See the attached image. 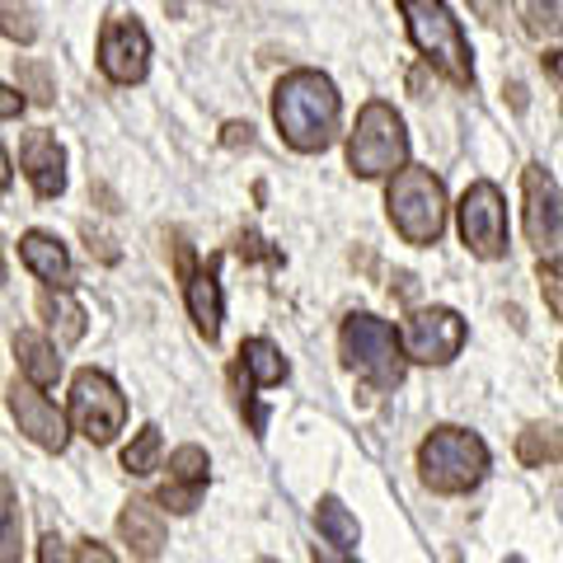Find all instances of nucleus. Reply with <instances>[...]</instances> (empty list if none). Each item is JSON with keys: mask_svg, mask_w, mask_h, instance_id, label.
<instances>
[{"mask_svg": "<svg viewBox=\"0 0 563 563\" xmlns=\"http://www.w3.org/2000/svg\"><path fill=\"white\" fill-rule=\"evenodd\" d=\"M273 122L282 141L301 155H320L333 146L343 122V99L333 90V80L314 66H296L277 80L273 90Z\"/></svg>", "mask_w": 563, "mask_h": 563, "instance_id": "f257e3e1", "label": "nucleus"}, {"mask_svg": "<svg viewBox=\"0 0 563 563\" xmlns=\"http://www.w3.org/2000/svg\"><path fill=\"white\" fill-rule=\"evenodd\" d=\"M418 479L422 488L442 493V498H461L488 479V446L479 432L442 422L418 442Z\"/></svg>", "mask_w": 563, "mask_h": 563, "instance_id": "f03ea898", "label": "nucleus"}, {"mask_svg": "<svg viewBox=\"0 0 563 563\" xmlns=\"http://www.w3.org/2000/svg\"><path fill=\"white\" fill-rule=\"evenodd\" d=\"M399 14H404V29H409V43L422 52V62L437 76H446L455 90H470L474 85L470 43L446 0H399Z\"/></svg>", "mask_w": 563, "mask_h": 563, "instance_id": "7ed1b4c3", "label": "nucleus"}, {"mask_svg": "<svg viewBox=\"0 0 563 563\" xmlns=\"http://www.w3.org/2000/svg\"><path fill=\"white\" fill-rule=\"evenodd\" d=\"M385 211L404 244L428 250L446 231V184L422 165H404L390 184H385Z\"/></svg>", "mask_w": 563, "mask_h": 563, "instance_id": "20e7f679", "label": "nucleus"}, {"mask_svg": "<svg viewBox=\"0 0 563 563\" xmlns=\"http://www.w3.org/2000/svg\"><path fill=\"white\" fill-rule=\"evenodd\" d=\"M339 352H343L347 372H357L376 395L395 390V385L404 380V362H409V352H404V339L395 333V324L380 320V314H366V310H357V314H347L343 320Z\"/></svg>", "mask_w": 563, "mask_h": 563, "instance_id": "39448f33", "label": "nucleus"}, {"mask_svg": "<svg viewBox=\"0 0 563 563\" xmlns=\"http://www.w3.org/2000/svg\"><path fill=\"white\" fill-rule=\"evenodd\" d=\"M404 165H409V132H404L395 103H362V113L347 132V169L357 179H395Z\"/></svg>", "mask_w": 563, "mask_h": 563, "instance_id": "423d86ee", "label": "nucleus"}, {"mask_svg": "<svg viewBox=\"0 0 563 563\" xmlns=\"http://www.w3.org/2000/svg\"><path fill=\"white\" fill-rule=\"evenodd\" d=\"M70 428H76L90 446H109L113 437L128 428V395L118 390V380L109 372H95V366H85L70 380Z\"/></svg>", "mask_w": 563, "mask_h": 563, "instance_id": "0eeeda50", "label": "nucleus"}, {"mask_svg": "<svg viewBox=\"0 0 563 563\" xmlns=\"http://www.w3.org/2000/svg\"><path fill=\"white\" fill-rule=\"evenodd\" d=\"M455 225H461V244L474 258H503L507 254V202L503 188L493 179H474L461 192V207H455Z\"/></svg>", "mask_w": 563, "mask_h": 563, "instance_id": "6e6552de", "label": "nucleus"}, {"mask_svg": "<svg viewBox=\"0 0 563 563\" xmlns=\"http://www.w3.org/2000/svg\"><path fill=\"white\" fill-rule=\"evenodd\" d=\"M521 225L540 258H563V188L544 165L521 169Z\"/></svg>", "mask_w": 563, "mask_h": 563, "instance_id": "1a4fd4ad", "label": "nucleus"}, {"mask_svg": "<svg viewBox=\"0 0 563 563\" xmlns=\"http://www.w3.org/2000/svg\"><path fill=\"white\" fill-rule=\"evenodd\" d=\"M399 339H404L409 362H418V366H446V362L461 357L470 329H465V320L451 306H422V310H409Z\"/></svg>", "mask_w": 563, "mask_h": 563, "instance_id": "9d476101", "label": "nucleus"}, {"mask_svg": "<svg viewBox=\"0 0 563 563\" xmlns=\"http://www.w3.org/2000/svg\"><path fill=\"white\" fill-rule=\"evenodd\" d=\"M5 404H10V418L20 422V432L38 451H52V455L66 451V442H70V432L76 428H70V413H62L57 404L47 399V390H38V385L24 380V376H14L5 385Z\"/></svg>", "mask_w": 563, "mask_h": 563, "instance_id": "9b49d317", "label": "nucleus"}, {"mask_svg": "<svg viewBox=\"0 0 563 563\" xmlns=\"http://www.w3.org/2000/svg\"><path fill=\"white\" fill-rule=\"evenodd\" d=\"M99 70H103V80L122 85V90L141 85L151 70V33L136 20H128V14H113L99 29Z\"/></svg>", "mask_w": 563, "mask_h": 563, "instance_id": "f8f14e48", "label": "nucleus"}, {"mask_svg": "<svg viewBox=\"0 0 563 563\" xmlns=\"http://www.w3.org/2000/svg\"><path fill=\"white\" fill-rule=\"evenodd\" d=\"M287 357H282V347L268 343V339H244L240 352H235V376L244 385V395H240V409L250 413V432L263 437V409L254 404V390H263V385H282L287 380Z\"/></svg>", "mask_w": 563, "mask_h": 563, "instance_id": "ddd939ff", "label": "nucleus"}, {"mask_svg": "<svg viewBox=\"0 0 563 563\" xmlns=\"http://www.w3.org/2000/svg\"><path fill=\"white\" fill-rule=\"evenodd\" d=\"M211 484V461H207V451L202 446H179L169 455V479L155 488V503L169 507V512H198V503H202V493Z\"/></svg>", "mask_w": 563, "mask_h": 563, "instance_id": "4468645a", "label": "nucleus"}, {"mask_svg": "<svg viewBox=\"0 0 563 563\" xmlns=\"http://www.w3.org/2000/svg\"><path fill=\"white\" fill-rule=\"evenodd\" d=\"M20 165L29 174V188L38 192L43 202H52V198H62V192H66V151H62L57 132H47V128L24 132Z\"/></svg>", "mask_w": 563, "mask_h": 563, "instance_id": "2eb2a0df", "label": "nucleus"}, {"mask_svg": "<svg viewBox=\"0 0 563 563\" xmlns=\"http://www.w3.org/2000/svg\"><path fill=\"white\" fill-rule=\"evenodd\" d=\"M118 540L128 544V554L141 559V563L161 559V550L169 544V526L161 517V503L155 498H132L118 512Z\"/></svg>", "mask_w": 563, "mask_h": 563, "instance_id": "dca6fc26", "label": "nucleus"}, {"mask_svg": "<svg viewBox=\"0 0 563 563\" xmlns=\"http://www.w3.org/2000/svg\"><path fill=\"white\" fill-rule=\"evenodd\" d=\"M184 301H188V320L202 333L207 343L221 339V320H225V301H221V258H207L198 273L184 282Z\"/></svg>", "mask_w": 563, "mask_h": 563, "instance_id": "f3484780", "label": "nucleus"}, {"mask_svg": "<svg viewBox=\"0 0 563 563\" xmlns=\"http://www.w3.org/2000/svg\"><path fill=\"white\" fill-rule=\"evenodd\" d=\"M20 263L43 282V287H70V282H76V263H70L66 244L52 231H24L20 235Z\"/></svg>", "mask_w": 563, "mask_h": 563, "instance_id": "a211bd4d", "label": "nucleus"}, {"mask_svg": "<svg viewBox=\"0 0 563 563\" xmlns=\"http://www.w3.org/2000/svg\"><path fill=\"white\" fill-rule=\"evenodd\" d=\"M38 314L47 320L52 339H57L62 347H76L85 339V329H90V314H85V306L70 296V287H43L38 291Z\"/></svg>", "mask_w": 563, "mask_h": 563, "instance_id": "6ab92c4d", "label": "nucleus"}, {"mask_svg": "<svg viewBox=\"0 0 563 563\" xmlns=\"http://www.w3.org/2000/svg\"><path fill=\"white\" fill-rule=\"evenodd\" d=\"M14 347V362H20V376L33 380L38 390H52V385L62 380V357H57V343H47L43 333H33V329H20L10 339Z\"/></svg>", "mask_w": 563, "mask_h": 563, "instance_id": "aec40b11", "label": "nucleus"}, {"mask_svg": "<svg viewBox=\"0 0 563 563\" xmlns=\"http://www.w3.org/2000/svg\"><path fill=\"white\" fill-rule=\"evenodd\" d=\"M517 461L526 470H544L563 461V428H554V422H526L517 432Z\"/></svg>", "mask_w": 563, "mask_h": 563, "instance_id": "412c9836", "label": "nucleus"}, {"mask_svg": "<svg viewBox=\"0 0 563 563\" xmlns=\"http://www.w3.org/2000/svg\"><path fill=\"white\" fill-rule=\"evenodd\" d=\"M314 526H320V536H324L343 559L357 554V540H362L357 517H352L339 498H320V507H314Z\"/></svg>", "mask_w": 563, "mask_h": 563, "instance_id": "4be33fe9", "label": "nucleus"}, {"mask_svg": "<svg viewBox=\"0 0 563 563\" xmlns=\"http://www.w3.org/2000/svg\"><path fill=\"white\" fill-rule=\"evenodd\" d=\"M512 10H517L521 29L540 43H550L563 33V0H512Z\"/></svg>", "mask_w": 563, "mask_h": 563, "instance_id": "5701e85b", "label": "nucleus"}, {"mask_svg": "<svg viewBox=\"0 0 563 563\" xmlns=\"http://www.w3.org/2000/svg\"><path fill=\"white\" fill-rule=\"evenodd\" d=\"M161 428H155V422H146V428H141L136 437H132V446L122 451V470L128 474H155V465H161Z\"/></svg>", "mask_w": 563, "mask_h": 563, "instance_id": "b1692460", "label": "nucleus"}, {"mask_svg": "<svg viewBox=\"0 0 563 563\" xmlns=\"http://www.w3.org/2000/svg\"><path fill=\"white\" fill-rule=\"evenodd\" d=\"M0 563H20V498L10 479H0Z\"/></svg>", "mask_w": 563, "mask_h": 563, "instance_id": "393cba45", "label": "nucleus"}, {"mask_svg": "<svg viewBox=\"0 0 563 563\" xmlns=\"http://www.w3.org/2000/svg\"><path fill=\"white\" fill-rule=\"evenodd\" d=\"M536 287H540L544 310H550L554 320L563 324V258H540V268H536Z\"/></svg>", "mask_w": 563, "mask_h": 563, "instance_id": "a878e982", "label": "nucleus"}, {"mask_svg": "<svg viewBox=\"0 0 563 563\" xmlns=\"http://www.w3.org/2000/svg\"><path fill=\"white\" fill-rule=\"evenodd\" d=\"M20 85L33 95V103H57V80H52V66L38 57L20 62Z\"/></svg>", "mask_w": 563, "mask_h": 563, "instance_id": "bb28decb", "label": "nucleus"}, {"mask_svg": "<svg viewBox=\"0 0 563 563\" xmlns=\"http://www.w3.org/2000/svg\"><path fill=\"white\" fill-rule=\"evenodd\" d=\"M5 38L10 43H33L38 38V24L29 20V10H14V0H5Z\"/></svg>", "mask_w": 563, "mask_h": 563, "instance_id": "cd10ccee", "label": "nucleus"}, {"mask_svg": "<svg viewBox=\"0 0 563 563\" xmlns=\"http://www.w3.org/2000/svg\"><path fill=\"white\" fill-rule=\"evenodd\" d=\"M221 146H231V151H250L254 146V128H250V122H225V128H221Z\"/></svg>", "mask_w": 563, "mask_h": 563, "instance_id": "c85d7f7f", "label": "nucleus"}, {"mask_svg": "<svg viewBox=\"0 0 563 563\" xmlns=\"http://www.w3.org/2000/svg\"><path fill=\"white\" fill-rule=\"evenodd\" d=\"M70 563H118V559H113L109 544H99V540H80V544H76V559H70Z\"/></svg>", "mask_w": 563, "mask_h": 563, "instance_id": "c756f323", "label": "nucleus"}, {"mask_svg": "<svg viewBox=\"0 0 563 563\" xmlns=\"http://www.w3.org/2000/svg\"><path fill=\"white\" fill-rule=\"evenodd\" d=\"M85 244H90V254H99L103 263H118V258H122V254L113 250V240H109V235H99L95 225H85Z\"/></svg>", "mask_w": 563, "mask_h": 563, "instance_id": "7c9ffc66", "label": "nucleus"}, {"mask_svg": "<svg viewBox=\"0 0 563 563\" xmlns=\"http://www.w3.org/2000/svg\"><path fill=\"white\" fill-rule=\"evenodd\" d=\"M76 554H66V540L62 536H43L38 544V563H70Z\"/></svg>", "mask_w": 563, "mask_h": 563, "instance_id": "2f4dec72", "label": "nucleus"}, {"mask_svg": "<svg viewBox=\"0 0 563 563\" xmlns=\"http://www.w3.org/2000/svg\"><path fill=\"white\" fill-rule=\"evenodd\" d=\"M465 5L479 14L484 24H503V0H465Z\"/></svg>", "mask_w": 563, "mask_h": 563, "instance_id": "473e14b6", "label": "nucleus"}, {"mask_svg": "<svg viewBox=\"0 0 563 563\" xmlns=\"http://www.w3.org/2000/svg\"><path fill=\"white\" fill-rule=\"evenodd\" d=\"M240 258H268V263H277V254H273V250H263V240H258V235H240Z\"/></svg>", "mask_w": 563, "mask_h": 563, "instance_id": "72a5a7b5", "label": "nucleus"}, {"mask_svg": "<svg viewBox=\"0 0 563 563\" xmlns=\"http://www.w3.org/2000/svg\"><path fill=\"white\" fill-rule=\"evenodd\" d=\"M24 113V99L20 95H14L10 90V85H5V90H0V118H5V122H14V118H20Z\"/></svg>", "mask_w": 563, "mask_h": 563, "instance_id": "f704fd0d", "label": "nucleus"}, {"mask_svg": "<svg viewBox=\"0 0 563 563\" xmlns=\"http://www.w3.org/2000/svg\"><path fill=\"white\" fill-rule=\"evenodd\" d=\"M544 76H550L554 85H563V47H554V52H544Z\"/></svg>", "mask_w": 563, "mask_h": 563, "instance_id": "c9c22d12", "label": "nucleus"}, {"mask_svg": "<svg viewBox=\"0 0 563 563\" xmlns=\"http://www.w3.org/2000/svg\"><path fill=\"white\" fill-rule=\"evenodd\" d=\"M507 95H512V109H526V90H521V85L512 80V85H507Z\"/></svg>", "mask_w": 563, "mask_h": 563, "instance_id": "e433bc0d", "label": "nucleus"}, {"mask_svg": "<svg viewBox=\"0 0 563 563\" xmlns=\"http://www.w3.org/2000/svg\"><path fill=\"white\" fill-rule=\"evenodd\" d=\"M314 563H333V559H329V554H320V550H314Z\"/></svg>", "mask_w": 563, "mask_h": 563, "instance_id": "4c0bfd02", "label": "nucleus"}, {"mask_svg": "<svg viewBox=\"0 0 563 563\" xmlns=\"http://www.w3.org/2000/svg\"><path fill=\"white\" fill-rule=\"evenodd\" d=\"M559 380H563V347H559Z\"/></svg>", "mask_w": 563, "mask_h": 563, "instance_id": "58836bf2", "label": "nucleus"}, {"mask_svg": "<svg viewBox=\"0 0 563 563\" xmlns=\"http://www.w3.org/2000/svg\"><path fill=\"white\" fill-rule=\"evenodd\" d=\"M507 563H521V559H507Z\"/></svg>", "mask_w": 563, "mask_h": 563, "instance_id": "ea45409f", "label": "nucleus"}, {"mask_svg": "<svg viewBox=\"0 0 563 563\" xmlns=\"http://www.w3.org/2000/svg\"><path fill=\"white\" fill-rule=\"evenodd\" d=\"M258 563H268V559H258Z\"/></svg>", "mask_w": 563, "mask_h": 563, "instance_id": "a19ab883", "label": "nucleus"}]
</instances>
